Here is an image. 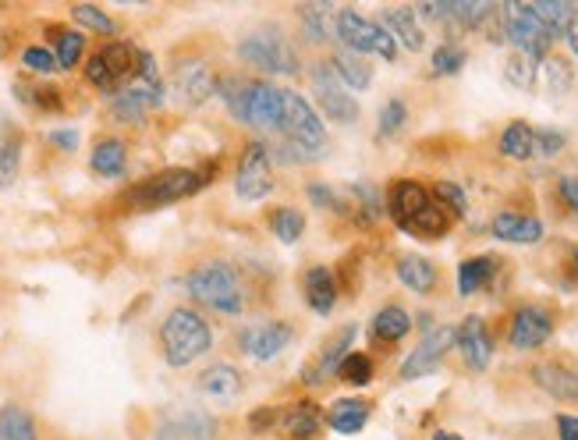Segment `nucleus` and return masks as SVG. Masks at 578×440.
<instances>
[{"instance_id": "41", "label": "nucleus", "mask_w": 578, "mask_h": 440, "mask_svg": "<svg viewBox=\"0 0 578 440\" xmlns=\"http://www.w3.org/2000/svg\"><path fill=\"white\" fill-rule=\"evenodd\" d=\"M71 22L89 32H100V36H114V32H118V22L103 8H96V4H75V8H71Z\"/></svg>"}, {"instance_id": "7", "label": "nucleus", "mask_w": 578, "mask_h": 440, "mask_svg": "<svg viewBox=\"0 0 578 440\" xmlns=\"http://www.w3.org/2000/svg\"><path fill=\"white\" fill-rule=\"evenodd\" d=\"M160 100H164V82H160L157 61H153V54L146 50L139 79L128 82L121 93L110 96V118L121 121V125H142V121L160 107Z\"/></svg>"}, {"instance_id": "46", "label": "nucleus", "mask_w": 578, "mask_h": 440, "mask_svg": "<svg viewBox=\"0 0 578 440\" xmlns=\"http://www.w3.org/2000/svg\"><path fill=\"white\" fill-rule=\"evenodd\" d=\"M465 68V50L461 47H440L437 54H433V75H440V79H447V75H458V71Z\"/></svg>"}, {"instance_id": "20", "label": "nucleus", "mask_w": 578, "mask_h": 440, "mask_svg": "<svg viewBox=\"0 0 578 440\" xmlns=\"http://www.w3.org/2000/svg\"><path fill=\"white\" fill-rule=\"evenodd\" d=\"M355 334H359V323H344L334 334V341L320 352V359L313 362V370H305V384H323V380L337 377V366H341L344 355L352 352Z\"/></svg>"}, {"instance_id": "24", "label": "nucleus", "mask_w": 578, "mask_h": 440, "mask_svg": "<svg viewBox=\"0 0 578 440\" xmlns=\"http://www.w3.org/2000/svg\"><path fill=\"white\" fill-rule=\"evenodd\" d=\"M394 274H398V281L405 284L408 291H415V295H433V291H437V281H440L437 267H433L426 256H419V252L401 256Z\"/></svg>"}, {"instance_id": "25", "label": "nucleus", "mask_w": 578, "mask_h": 440, "mask_svg": "<svg viewBox=\"0 0 578 440\" xmlns=\"http://www.w3.org/2000/svg\"><path fill=\"white\" fill-rule=\"evenodd\" d=\"M373 416V405L369 401H359V398H337L327 412V426L334 433H344V437H352V433H362Z\"/></svg>"}, {"instance_id": "13", "label": "nucleus", "mask_w": 578, "mask_h": 440, "mask_svg": "<svg viewBox=\"0 0 578 440\" xmlns=\"http://www.w3.org/2000/svg\"><path fill=\"white\" fill-rule=\"evenodd\" d=\"M291 338H295L291 323L270 320V323H256V327H245L242 334H238V348H242L249 359L270 362V359H277V355H281L284 348L291 345Z\"/></svg>"}, {"instance_id": "29", "label": "nucleus", "mask_w": 578, "mask_h": 440, "mask_svg": "<svg viewBox=\"0 0 578 440\" xmlns=\"http://www.w3.org/2000/svg\"><path fill=\"white\" fill-rule=\"evenodd\" d=\"M330 68H334L337 82L348 89H369L373 86V68H369V61L362 54H352V50H337L334 57H330Z\"/></svg>"}, {"instance_id": "22", "label": "nucleus", "mask_w": 578, "mask_h": 440, "mask_svg": "<svg viewBox=\"0 0 578 440\" xmlns=\"http://www.w3.org/2000/svg\"><path fill=\"white\" fill-rule=\"evenodd\" d=\"M305 302L309 309L320 316H330V309L337 306V274L330 267H309L302 277Z\"/></svg>"}, {"instance_id": "18", "label": "nucleus", "mask_w": 578, "mask_h": 440, "mask_svg": "<svg viewBox=\"0 0 578 440\" xmlns=\"http://www.w3.org/2000/svg\"><path fill=\"white\" fill-rule=\"evenodd\" d=\"M458 348H461V359L469 370H486L493 359V338H490V327H486L483 316H465V323L458 327Z\"/></svg>"}, {"instance_id": "51", "label": "nucleus", "mask_w": 578, "mask_h": 440, "mask_svg": "<svg viewBox=\"0 0 578 440\" xmlns=\"http://www.w3.org/2000/svg\"><path fill=\"white\" fill-rule=\"evenodd\" d=\"M277 419H281V409H259V412H252L249 423H252V430H256V433H263V430H270Z\"/></svg>"}, {"instance_id": "52", "label": "nucleus", "mask_w": 578, "mask_h": 440, "mask_svg": "<svg viewBox=\"0 0 578 440\" xmlns=\"http://www.w3.org/2000/svg\"><path fill=\"white\" fill-rule=\"evenodd\" d=\"M557 437L578 440V416H557Z\"/></svg>"}, {"instance_id": "8", "label": "nucleus", "mask_w": 578, "mask_h": 440, "mask_svg": "<svg viewBox=\"0 0 578 440\" xmlns=\"http://www.w3.org/2000/svg\"><path fill=\"white\" fill-rule=\"evenodd\" d=\"M334 36L344 43V50H352V54H376L383 61H394L398 57V43L380 22L373 18L359 15L355 8H337V18H334Z\"/></svg>"}, {"instance_id": "12", "label": "nucleus", "mask_w": 578, "mask_h": 440, "mask_svg": "<svg viewBox=\"0 0 578 440\" xmlns=\"http://www.w3.org/2000/svg\"><path fill=\"white\" fill-rule=\"evenodd\" d=\"M313 89H316V103H320V110L330 121H337V125H352V121H359V103L341 89L330 61L313 68Z\"/></svg>"}, {"instance_id": "3", "label": "nucleus", "mask_w": 578, "mask_h": 440, "mask_svg": "<svg viewBox=\"0 0 578 440\" xmlns=\"http://www.w3.org/2000/svg\"><path fill=\"white\" fill-rule=\"evenodd\" d=\"M188 295L206 309H217L224 316H238L249 306V288H245V277L238 274V267L224 260H206L196 270H188L185 277Z\"/></svg>"}, {"instance_id": "28", "label": "nucleus", "mask_w": 578, "mask_h": 440, "mask_svg": "<svg viewBox=\"0 0 578 440\" xmlns=\"http://www.w3.org/2000/svg\"><path fill=\"white\" fill-rule=\"evenodd\" d=\"M89 167H93L96 178H121L128 167V146L125 139H114V135H107V139H100L93 146V157H89Z\"/></svg>"}, {"instance_id": "19", "label": "nucleus", "mask_w": 578, "mask_h": 440, "mask_svg": "<svg viewBox=\"0 0 578 440\" xmlns=\"http://www.w3.org/2000/svg\"><path fill=\"white\" fill-rule=\"evenodd\" d=\"M532 384L554 401H568V405L578 401V373L561 366V362H536L532 366Z\"/></svg>"}, {"instance_id": "14", "label": "nucleus", "mask_w": 578, "mask_h": 440, "mask_svg": "<svg viewBox=\"0 0 578 440\" xmlns=\"http://www.w3.org/2000/svg\"><path fill=\"white\" fill-rule=\"evenodd\" d=\"M454 345H458V327L430 330V334L415 345V352L405 359V366H401V380H415V377H422V373H433Z\"/></svg>"}, {"instance_id": "23", "label": "nucleus", "mask_w": 578, "mask_h": 440, "mask_svg": "<svg viewBox=\"0 0 578 440\" xmlns=\"http://www.w3.org/2000/svg\"><path fill=\"white\" fill-rule=\"evenodd\" d=\"M242 387H245L242 370L231 366V362H217V366L203 370V377H199V391L217 401H235L238 394H242Z\"/></svg>"}, {"instance_id": "56", "label": "nucleus", "mask_w": 578, "mask_h": 440, "mask_svg": "<svg viewBox=\"0 0 578 440\" xmlns=\"http://www.w3.org/2000/svg\"><path fill=\"white\" fill-rule=\"evenodd\" d=\"M575 270H578V249H575Z\"/></svg>"}, {"instance_id": "38", "label": "nucleus", "mask_w": 578, "mask_h": 440, "mask_svg": "<svg viewBox=\"0 0 578 440\" xmlns=\"http://www.w3.org/2000/svg\"><path fill=\"white\" fill-rule=\"evenodd\" d=\"M376 377V362L369 352H348L341 359V366H337V380H341L344 387H366L373 384Z\"/></svg>"}, {"instance_id": "32", "label": "nucleus", "mask_w": 578, "mask_h": 440, "mask_svg": "<svg viewBox=\"0 0 578 440\" xmlns=\"http://www.w3.org/2000/svg\"><path fill=\"white\" fill-rule=\"evenodd\" d=\"M536 82L547 96H564L571 89V82H575V71H571V64L564 57L550 54L536 64Z\"/></svg>"}, {"instance_id": "16", "label": "nucleus", "mask_w": 578, "mask_h": 440, "mask_svg": "<svg viewBox=\"0 0 578 440\" xmlns=\"http://www.w3.org/2000/svg\"><path fill=\"white\" fill-rule=\"evenodd\" d=\"M323 426H327V412L309 398L281 409V419H277V430L288 440H316L323 433Z\"/></svg>"}, {"instance_id": "53", "label": "nucleus", "mask_w": 578, "mask_h": 440, "mask_svg": "<svg viewBox=\"0 0 578 440\" xmlns=\"http://www.w3.org/2000/svg\"><path fill=\"white\" fill-rule=\"evenodd\" d=\"M50 142H54L57 150H75L79 146V132H50Z\"/></svg>"}, {"instance_id": "11", "label": "nucleus", "mask_w": 578, "mask_h": 440, "mask_svg": "<svg viewBox=\"0 0 578 440\" xmlns=\"http://www.w3.org/2000/svg\"><path fill=\"white\" fill-rule=\"evenodd\" d=\"M171 86H174V96H178L185 107H203L220 89V82H217V71H213L203 57H188V61L174 64Z\"/></svg>"}, {"instance_id": "37", "label": "nucleus", "mask_w": 578, "mask_h": 440, "mask_svg": "<svg viewBox=\"0 0 578 440\" xmlns=\"http://www.w3.org/2000/svg\"><path fill=\"white\" fill-rule=\"evenodd\" d=\"M497 274V260L493 256H476V260H465L458 267V291L461 295H476Z\"/></svg>"}, {"instance_id": "36", "label": "nucleus", "mask_w": 578, "mask_h": 440, "mask_svg": "<svg viewBox=\"0 0 578 440\" xmlns=\"http://www.w3.org/2000/svg\"><path fill=\"white\" fill-rule=\"evenodd\" d=\"M0 440H40L32 412L22 405H0Z\"/></svg>"}, {"instance_id": "31", "label": "nucleus", "mask_w": 578, "mask_h": 440, "mask_svg": "<svg viewBox=\"0 0 578 440\" xmlns=\"http://www.w3.org/2000/svg\"><path fill=\"white\" fill-rule=\"evenodd\" d=\"M298 18H302V32L309 43H327L334 36V18L337 8L334 4H302L298 8ZM337 40V36H334Z\"/></svg>"}, {"instance_id": "39", "label": "nucleus", "mask_w": 578, "mask_h": 440, "mask_svg": "<svg viewBox=\"0 0 578 440\" xmlns=\"http://www.w3.org/2000/svg\"><path fill=\"white\" fill-rule=\"evenodd\" d=\"M50 32H54V47L50 50H54L57 64H61L64 71L79 68L82 57H86V36L75 29H50Z\"/></svg>"}, {"instance_id": "4", "label": "nucleus", "mask_w": 578, "mask_h": 440, "mask_svg": "<svg viewBox=\"0 0 578 440\" xmlns=\"http://www.w3.org/2000/svg\"><path fill=\"white\" fill-rule=\"evenodd\" d=\"M213 348V330L196 309H171L160 323V352L171 370H185Z\"/></svg>"}, {"instance_id": "17", "label": "nucleus", "mask_w": 578, "mask_h": 440, "mask_svg": "<svg viewBox=\"0 0 578 440\" xmlns=\"http://www.w3.org/2000/svg\"><path fill=\"white\" fill-rule=\"evenodd\" d=\"M213 437H217V419L203 409L174 412L157 430V440H213Z\"/></svg>"}, {"instance_id": "45", "label": "nucleus", "mask_w": 578, "mask_h": 440, "mask_svg": "<svg viewBox=\"0 0 578 440\" xmlns=\"http://www.w3.org/2000/svg\"><path fill=\"white\" fill-rule=\"evenodd\" d=\"M22 64L29 71H36V75H54V71H61V64H57L54 50L43 47V43H32V47L22 50Z\"/></svg>"}, {"instance_id": "2", "label": "nucleus", "mask_w": 578, "mask_h": 440, "mask_svg": "<svg viewBox=\"0 0 578 440\" xmlns=\"http://www.w3.org/2000/svg\"><path fill=\"white\" fill-rule=\"evenodd\" d=\"M217 178V167L203 164V167H167V171H157L142 178L139 185L125 192V206L128 210H164L171 203H181V199L203 192L210 181Z\"/></svg>"}, {"instance_id": "54", "label": "nucleus", "mask_w": 578, "mask_h": 440, "mask_svg": "<svg viewBox=\"0 0 578 440\" xmlns=\"http://www.w3.org/2000/svg\"><path fill=\"white\" fill-rule=\"evenodd\" d=\"M564 40H568V47H571V54L578 57V15H575V22L568 25V32H564Z\"/></svg>"}, {"instance_id": "9", "label": "nucleus", "mask_w": 578, "mask_h": 440, "mask_svg": "<svg viewBox=\"0 0 578 440\" xmlns=\"http://www.w3.org/2000/svg\"><path fill=\"white\" fill-rule=\"evenodd\" d=\"M274 157L266 150L263 139H252L249 146L238 157V171H235V196L242 203H263L270 192H274Z\"/></svg>"}, {"instance_id": "27", "label": "nucleus", "mask_w": 578, "mask_h": 440, "mask_svg": "<svg viewBox=\"0 0 578 440\" xmlns=\"http://www.w3.org/2000/svg\"><path fill=\"white\" fill-rule=\"evenodd\" d=\"M408 330H412V316H408V309L398 306V302H387V306L373 316L369 334H373L376 345H398V341L408 338Z\"/></svg>"}, {"instance_id": "35", "label": "nucleus", "mask_w": 578, "mask_h": 440, "mask_svg": "<svg viewBox=\"0 0 578 440\" xmlns=\"http://www.w3.org/2000/svg\"><path fill=\"white\" fill-rule=\"evenodd\" d=\"M266 224H270V235L284 245L302 242V235H305V217H302V210H295V206H274L270 217H266Z\"/></svg>"}, {"instance_id": "44", "label": "nucleus", "mask_w": 578, "mask_h": 440, "mask_svg": "<svg viewBox=\"0 0 578 440\" xmlns=\"http://www.w3.org/2000/svg\"><path fill=\"white\" fill-rule=\"evenodd\" d=\"M536 64L539 61H532L529 54H511L508 64H504V75H508L511 86L532 89V86H536Z\"/></svg>"}, {"instance_id": "55", "label": "nucleus", "mask_w": 578, "mask_h": 440, "mask_svg": "<svg viewBox=\"0 0 578 440\" xmlns=\"http://www.w3.org/2000/svg\"><path fill=\"white\" fill-rule=\"evenodd\" d=\"M433 440H461L458 433H447V430H437L433 433Z\"/></svg>"}, {"instance_id": "48", "label": "nucleus", "mask_w": 578, "mask_h": 440, "mask_svg": "<svg viewBox=\"0 0 578 440\" xmlns=\"http://www.w3.org/2000/svg\"><path fill=\"white\" fill-rule=\"evenodd\" d=\"M564 146H568L564 132H554V128H539V132H536V153H539V157H554V153H561Z\"/></svg>"}, {"instance_id": "15", "label": "nucleus", "mask_w": 578, "mask_h": 440, "mask_svg": "<svg viewBox=\"0 0 578 440\" xmlns=\"http://www.w3.org/2000/svg\"><path fill=\"white\" fill-rule=\"evenodd\" d=\"M554 338V316L543 306H518L515 316H511L508 327V341L518 352H532V348L547 345Z\"/></svg>"}, {"instance_id": "49", "label": "nucleus", "mask_w": 578, "mask_h": 440, "mask_svg": "<svg viewBox=\"0 0 578 440\" xmlns=\"http://www.w3.org/2000/svg\"><path fill=\"white\" fill-rule=\"evenodd\" d=\"M557 196H561V203L568 206L571 213H578V178L575 174H564V178L557 181Z\"/></svg>"}, {"instance_id": "33", "label": "nucleus", "mask_w": 578, "mask_h": 440, "mask_svg": "<svg viewBox=\"0 0 578 440\" xmlns=\"http://www.w3.org/2000/svg\"><path fill=\"white\" fill-rule=\"evenodd\" d=\"M529 8L554 40H561L564 32H568V25L575 22V15H578V8L575 4H568V0H539V4H529Z\"/></svg>"}, {"instance_id": "26", "label": "nucleus", "mask_w": 578, "mask_h": 440, "mask_svg": "<svg viewBox=\"0 0 578 440\" xmlns=\"http://www.w3.org/2000/svg\"><path fill=\"white\" fill-rule=\"evenodd\" d=\"M383 29L391 32L394 43H401V47L412 50V54H419L422 43H426V32H422L415 8H387L383 11Z\"/></svg>"}, {"instance_id": "50", "label": "nucleus", "mask_w": 578, "mask_h": 440, "mask_svg": "<svg viewBox=\"0 0 578 440\" xmlns=\"http://www.w3.org/2000/svg\"><path fill=\"white\" fill-rule=\"evenodd\" d=\"M309 196H313L316 206H330V210H337V213L344 210V203L337 199V192L327 189V185H309Z\"/></svg>"}, {"instance_id": "40", "label": "nucleus", "mask_w": 578, "mask_h": 440, "mask_svg": "<svg viewBox=\"0 0 578 440\" xmlns=\"http://www.w3.org/2000/svg\"><path fill=\"white\" fill-rule=\"evenodd\" d=\"M493 11H500L497 4H479V0H476V4H472V0L447 4V18H451L454 25H461V29H479V25H483Z\"/></svg>"}, {"instance_id": "30", "label": "nucleus", "mask_w": 578, "mask_h": 440, "mask_svg": "<svg viewBox=\"0 0 578 440\" xmlns=\"http://www.w3.org/2000/svg\"><path fill=\"white\" fill-rule=\"evenodd\" d=\"M15 96L36 114H61L64 110V96L57 93L50 82H32V79H18L15 82Z\"/></svg>"}, {"instance_id": "6", "label": "nucleus", "mask_w": 578, "mask_h": 440, "mask_svg": "<svg viewBox=\"0 0 578 440\" xmlns=\"http://www.w3.org/2000/svg\"><path fill=\"white\" fill-rule=\"evenodd\" d=\"M142 57H146V50L132 47L125 40H110L107 47L89 54L86 82L93 89H100V93H121L128 82H135L142 75Z\"/></svg>"}, {"instance_id": "42", "label": "nucleus", "mask_w": 578, "mask_h": 440, "mask_svg": "<svg viewBox=\"0 0 578 440\" xmlns=\"http://www.w3.org/2000/svg\"><path fill=\"white\" fill-rule=\"evenodd\" d=\"M408 121V107H405V100H387L383 103V110H380V125H376V139L380 142H387V139H394V135L401 132V125Z\"/></svg>"}, {"instance_id": "43", "label": "nucleus", "mask_w": 578, "mask_h": 440, "mask_svg": "<svg viewBox=\"0 0 578 440\" xmlns=\"http://www.w3.org/2000/svg\"><path fill=\"white\" fill-rule=\"evenodd\" d=\"M18 171H22V142L0 139V189L15 185Z\"/></svg>"}, {"instance_id": "10", "label": "nucleus", "mask_w": 578, "mask_h": 440, "mask_svg": "<svg viewBox=\"0 0 578 440\" xmlns=\"http://www.w3.org/2000/svg\"><path fill=\"white\" fill-rule=\"evenodd\" d=\"M500 11H504V36H508V43L518 54H529L532 61L550 57L557 40L543 29V22L532 15L529 4H504Z\"/></svg>"}, {"instance_id": "5", "label": "nucleus", "mask_w": 578, "mask_h": 440, "mask_svg": "<svg viewBox=\"0 0 578 440\" xmlns=\"http://www.w3.org/2000/svg\"><path fill=\"white\" fill-rule=\"evenodd\" d=\"M238 61L263 75H302V61L295 54V43L277 25H259L238 40Z\"/></svg>"}, {"instance_id": "34", "label": "nucleus", "mask_w": 578, "mask_h": 440, "mask_svg": "<svg viewBox=\"0 0 578 440\" xmlns=\"http://www.w3.org/2000/svg\"><path fill=\"white\" fill-rule=\"evenodd\" d=\"M500 153L511 160L536 157V128L525 125V121H511V125L500 132Z\"/></svg>"}, {"instance_id": "47", "label": "nucleus", "mask_w": 578, "mask_h": 440, "mask_svg": "<svg viewBox=\"0 0 578 440\" xmlns=\"http://www.w3.org/2000/svg\"><path fill=\"white\" fill-rule=\"evenodd\" d=\"M433 196H437L440 203H444L447 210L454 213V217H465V213H469V199H465V192H461L458 185H454V181H437Z\"/></svg>"}, {"instance_id": "21", "label": "nucleus", "mask_w": 578, "mask_h": 440, "mask_svg": "<svg viewBox=\"0 0 578 440\" xmlns=\"http://www.w3.org/2000/svg\"><path fill=\"white\" fill-rule=\"evenodd\" d=\"M493 238L500 242H511V245H532L543 238V220L539 217H529V213H515V210H504L493 217L490 224Z\"/></svg>"}, {"instance_id": "1", "label": "nucleus", "mask_w": 578, "mask_h": 440, "mask_svg": "<svg viewBox=\"0 0 578 440\" xmlns=\"http://www.w3.org/2000/svg\"><path fill=\"white\" fill-rule=\"evenodd\" d=\"M383 199H387V213H391L394 224L408 235L426 238V242L444 238L454 224V213L426 185L412 178L391 181V189L383 192Z\"/></svg>"}]
</instances>
